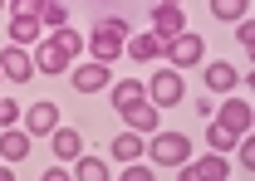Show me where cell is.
<instances>
[{"instance_id": "1", "label": "cell", "mask_w": 255, "mask_h": 181, "mask_svg": "<svg viewBox=\"0 0 255 181\" xmlns=\"http://www.w3.org/2000/svg\"><path fill=\"white\" fill-rule=\"evenodd\" d=\"M94 59L98 64H108V59H118L123 54V44H128V30H123V20H98L94 25Z\"/></svg>"}, {"instance_id": "2", "label": "cell", "mask_w": 255, "mask_h": 181, "mask_svg": "<svg viewBox=\"0 0 255 181\" xmlns=\"http://www.w3.org/2000/svg\"><path fill=\"white\" fill-rule=\"evenodd\" d=\"M147 157H157V167H182V162L191 157V142L182 137V132H157L152 147H147Z\"/></svg>"}, {"instance_id": "3", "label": "cell", "mask_w": 255, "mask_h": 181, "mask_svg": "<svg viewBox=\"0 0 255 181\" xmlns=\"http://www.w3.org/2000/svg\"><path fill=\"white\" fill-rule=\"evenodd\" d=\"M182 79L172 74V69H157V79H147V103H157V108H172V103H182Z\"/></svg>"}, {"instance_id": "4", "label": "cell", "mask_w": 255, "mask_h": 181, "mask_svg": "<svg viewBox=\"0 0 255 181\" xmlns=\"http://www.w3.org/2000/svg\"><path fill=\"white\" fill-rule=\"evenodd\" d=\"M162 54L177 64V69H187V64H196V59H201V34H187V30H182V34H172Z\"/></svg>"}, {"instance_id": "5", "label": "cell", "mask_w": 255, "mask_h": 181, "mask_svg": "<svg viewBox=\"0 0 255 181\" xmlns=\"http://www.w3.org/2000/svg\"><path fill=\"white\" fill-rule=\"evenodd\" d=\"M231 177L226 157H201V162H182V181H221Z\"/></svg>"}, {"instance_id": "6", "label": "cell", "mask_w": 255, "mask_h": 181, "mask_svg": "<svg viewBox=\"0 0 255 181\" xmlns=\"http://www.w3.org/2000/svg\"><path fill=\"white\" fill-rule=\"evenodd\" d=\"M0 74H5V79H20V84H25V79L34 74V59L25 54V49H20V44H10V49L0 54Z\"/></svg>"}, {"instance_id": "7", "label": "cell", "mask_w": 255, "mask_h": 181, "mask_svg": "<svg viewBox=\"0 0 255 181\" xmlns=\"http://www.w3.org/2000/svg\"><path fill=\"white\" fill-rule=\"evenodd\" d=\"M34 69H44V74H64V69H69V54H64L54 39H39V49H34Z\"/></svg>"}, {"instance_id": "8", "label": "cell", "mask_w": 255, "mask_h": 181, "mask_svg": "<svg viewBox=\"0 0 255 181\" xmlns=\"http://www.w3.org/2000/svg\"><path fill=\"white\" fill-rule=\"evenodd\" d=\"M221 122L236 132V137H246V132H251V103H246V98H231V103L221 108Z\"/></svg>"}, {"instance_id": "9", "label": "cell", "mask_w": 255, "mask_h": 181, "mask_svg": "<svg viewBox=\"0 0 255 181\" xmlns=\"http://www.w3.org/2000/svg\"><path fill=\"white\" fill-rule=\"evenodd\" d=\"M152 30L167 34V39H172V34H182V30H187V20H182V5H157V10H152Z\"/></svg>"}, {"instance_id": "10", "label": "cell", "mask_w": 255, "mask_h": 181, "mask_svg": "<svg viewBox=\"0 0 255 181\" xmlns=\"http://www.w3.org/2000/svg\"><path fill=\"white\" fill-rule=\"evenodd\" d=\"M25 122H30V132H34V137H49V132L59 127V108H54V103H34Z\"/></svg>"}, {"instance_id": "11", "label": "cell", "mask_w": 255, "mask_h": 181, "mask_svg": "<svg viewBox=\"0 0 255 181\" xmlns=\"http://www.w3.org/2000/svg\"><path fill=\"white\" fill-rule=\"evenodd\" d=\"M123 49L132 54V59H142V64H147V59H157L162 49H167V34H157V30H152V34H137L132 44H123Z\"/></svg>"}, {"instance_id": "12", "label": "cell", "mask_w": 255, "mask_h": 181, "mask_svg": "<svg viewBox=\"0 0 255 181\" xmlns=\"http://www.w3.org/2000/svg\"><path fill=\"white\" fill-rule=\"evenodd\" d=\"M123 118H128L132 132H152V127H157V103H147V98H142V103L123 108Z\"/></svg>"}, {"instance_id": "13", "label": "cell", "mask_w": 255, "mask_h": 181, "mask_svg": "<svg viewBox=\"0 0 255 181\" xmlns=\"http://www.w3.org/2000/svg\"><path fill=\"white\" fill-rule=\"evenodd\" d=\"M103 84H108V69H103V64H84V69L74 74V89L79 93H98Z\"/></svg>"}, {"instance_id": "14", "label": "cell", "mask_w": 255, "mask_h": 181, "mask_svg": "<svg viewBox=\"0 0 255 181\" xmlns=\"http://www.w3.org/2000/svg\"><path fill=\"white\" fill-rule=\"evenodd\" d=\"M142 98H147V89H142L137 79H123V84L113 89V108L123 113V108H132V103H142Z\"/></svg>"}, {"instance_id": "15", "label": "cell", "mask_w": 255, "mask_h": 181, "mask_svg": "<svg viewBox=\"0 0 255 181\" xmlns=\"http://www.w3.org/2000/svg\"><path fill=\"white\" fill-rule=\"evenodd\" d=\"M10 39H20V44L39 39V15H10Z\"/></svg>"}, {"instance_id": "16", "label": "cell", "mask_w": 255, "mask_h": 181, "mask_svg": "<svg viewBox=\"0 0 255 181\" xmlns=\"http://www.w3.org/2000/svg\"><path fill=\"white\" fill-rule=\"evenodd\" d=\"M49 137H54V157H79V152H84L79 132H69V127H54Z\"/></svg>"}, {"instance_id": "17", "label": "cell", "mask_w": 255, "mask_h": 181, "mask_svg": "<svg viewBox=\"0 0 255 181\" xmlns=\"http://www.w3.org/2000/svg\"><path fill=\"white\" fill-rule=\"evenodd\" d=\"M25 152H30V137H25V132H5V137H0V157H10V162H20Z\"/></svg>"}, {"instance_id": "18", "label": "cell", "mask_w": 255, "mask_h": 181, "mask_svg": "<svg viewBox=\"0 0 255 181\" xmlns=\"http://www.w3.org/2000/svg\"><path fill=\"white\" fill-rule=\"evenodd\" d=\"M206 84H211V89H236V69H231V64H211V69H206Z\"/></svg>"}, {"instance_id": "19", "label": "cell", "mask_w": 255, "mask_h": 181, "mask_svg": "<svg viewBox=\"0 0 255 181\" xmlns=\"http://www.w3.org/2000/svg\"><path fill=\"white\" fill-rule=\"evenodd\" d=\"M206 137H211V147H216V152H231V147H236V132H231V127H226L221 118L206 127Z\"/></svg>"}, {"instance_id": "20", "label": "cell", "mask_w": 255, "mask_h": 181, "mask_svg": "<svg viewBox=\"0 0 255 181\" xmlns=\"http://www.w3.org/2000/svg\"><path fill=\"white\" fill-rule=\"evenodd\" d=\"M74 162H79V177H84V181H108V167H103L98 157H84V152H79Z\"/></svg>"}, {"instance_id": "21", "label": "cell", "mask_w": 255, "mask_h": 181, "mask_svg": "<svg viewBox=\"0 0 255 181\" xmlns=\"http://www.w3.org/2000/svg\"><path fill=\"white\" fill-rule=\"evenodd\" d=\"M113 157H142V137L137 132H118L113 137Z\"/></svg>"}, {"instance_id": "22", "label": "cell", "mask_w": 255, "mask_h": 181, "mask_svg": "<svg viewBox=\"0 0 255 181\" xmlns=\"http://www.w3.org/2000/svg\"><path fill=\"white\" fill-rule=\"evenodd\" d=\"M246 5H251V0H211L216 20H241V15H246Z\"/></svg>"}, {"instance_id": "23", "label": "cell", "mask_w": 255, "mask_h": 181, "mask_svg": "<svg viewBox=\"0 0 255 181\" xmlns=\"http://www.w3.org/2000/svg\"><path fill=\"white\" fill-rule=\"evenodd\" d=\"M39 20H44V25H64V20H69L64 0H39Z\"/></svg>"}, {"instance_id": "24", "label": "cell", "mask_w": 255, "mask_h": 181, "mask_svg": "<svg viewBox=\"0 0 255 181\" xmlns=\"http://www.w3.org/2000/svg\"><path fill=\"white\" fill-rule=\"evenodd\" d=\"M54 44H59L64 54H69V59H74V54H79V44H84V39H79V34H74V30H64V25H59V34H54Z\"/></svg>"}, {"instance_id": "25", "label": "cell", "mask_w": 255, "mask_h": 181, "mask_svg": "<svg viewBox=\"0 0 255 181\" xmlns=\"http://www.w3.org/2000/svg\"><path fill=\"white\" fill-rule=\"evenodd\" d=\"M20 118V108H15V103H10V98H0V127H10V122Z\"/></svg>"}, {"instance_id": "26", "label": "cell", "mask_w": 255, "mask_h": 181, "mask_svg": "<svg viewBox=\"0 0 255 181\" xmlns=\"http://www.w3.org/2000/svg\"><path fill=\"white\" fill-rule=\"evenodd\" d=\"M241 167H246V172L255 167V142H251V132H246V142H241Z\"/></svg>"}, {"instance_id": "27", "label": "cell", "mask_w": 255, "mask_h": 181, "mask_svg": "<svg viewBox=\"0 0 255 181\" xmlns=\"http://www.w3.org/2000/svg\"><path fill=\"white\" fill-rule=\"evenodd\" d=\"M15 5V15H39V0H10Z\"/></svg>"}, {"instance_id": "28", "label": "cell", "mask_w": 255, "mask_h": 181, "mask_svg": "<svg viewBox=\"0 0 255 181\" xmlns=\"http://www.w3.org/2000/svg\"><path fill=\"white\" fill-rule=\"evenodd\" d=\"M123 177H128V181H152V167H128Z\"/></svg>"}, {"instance_id": "29", "label": "cell", "mask_w": 255, "mask_h": 181, "mask_svg": "<svg viewBox=\"0 0 255 181\" xmlns=\"http://www.w3.org/2000/svg\"><path fill=\"white\" fill-rule=\"evenodd\" d=\"M241 44H246V49H255V25H251V20H241Z\"/></svg>"}, {"instance_id": "30", "label": "cell", "mask_w": 255, "mask_h": 181, "mask_svg": "<svg viewBox=\"0 0 255 181\" xmlns=\"http://www.w3.org/2000/svg\"><path fill=\"white\" fill-rule=\"evenodd\" d=\"M157 5H177V0H157Z\"/></svg>"}]
</instances>
